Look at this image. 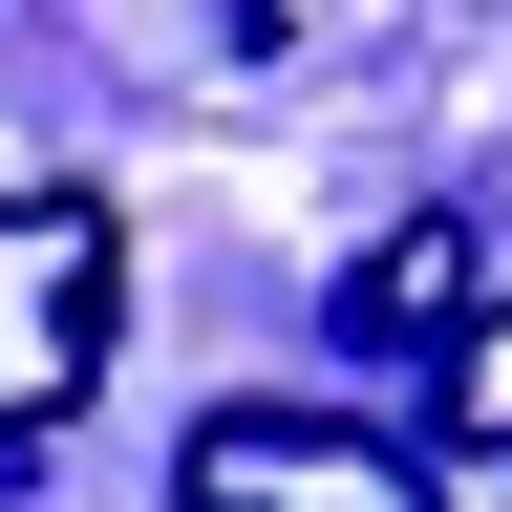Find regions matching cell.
<instances>
[{"mask_svg": "<svg viewBox=\"0 0 512 512\" xmlns=\"http://www.w3.org/2000/svg\"><path fill=\"white\" fill-rule=\"evenodd\" d=\"M427 406H448V448H512V299H470L427 342Z\"/></svg>", "mask_w": 512, "mask_h": 512, "instance_id": "cell-4", "label": "cell"}, {"mask_svg": "<svg viewBox=\"0 0 512 512\" xmlns=\"http://www.w3.org/2000/svg\"><path fill=\"white\" fill-rule=\"evenodd\" d=\"M107 299H128V214L107 192H0V448L107 384Z\"/></svg>", "mask_w": 512, "mask_h": 512, "instance_id": "cell-1", "label": "cell"}, {"mask_svg": "<svg viewBox=\"0 0 512 512\" xmlns=\"http://www.w3.org/2000/svg\"><path fill=\"white\" fill-rule=\"evenodd\" d=\"M491 299V256H470V214H406V235H363V278H342V342H384V363H427L448 320Z\"/></svg>", "mask_w": 512, "mask_h": 512, "instance_id": "cell-3", "label": "cell"}, {"mask_svg": "<svg viewBox=\"0 0 512 512\" xmlns=\"http://www.w3.org/2000/svg\"><path fill=\"white\" fill-rule=\"evenodd\" d=\"M171 491H192V512H448V491H427V448L320 427V406H214Z\"/></svg>", "mask_w": 512, "mask_h": 512, "instance_id": "cell-2", "label": "cell"}]
</instances>
